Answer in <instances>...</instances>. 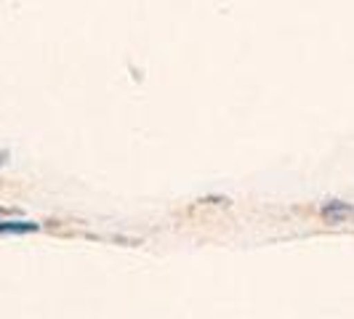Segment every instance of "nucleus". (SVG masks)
I'll list each match as a JSON object with an SVG mask.
<instances>
[{
	"instance_id": "obj_1",
	"label": "nucleus",
	"mask_w": 354,
	"mask_h": 319,
	"mask_svg": "<svg viewBox=\"0 0 354 319\" xmlns=\"http://www.w3.org/2000/svg\"><path fill=\"white\" fill-rule=\"evenodd\" d=\"M322 218L328 221V224H341V221H346L349 215L354 213V208L349 202H341V200H330V202H325L322 205Z\"/></svg>"
},
{
	"instance_id": "obj_2",
	"label": "nucleus",
	"mask_w": 354,
	"mask_h": 319,
	"mask_svg": "<svg viewBox=\"0 0 354 319\" xmlns=\"http://www.w3.org/2000/svg\"><path fill=\"white\" fill-rule=\"evenodd\" d=\"M40 226L32 221H6L0 224V234H27V231H37Z\"/></svg>"
},
{
	"instance_id": "obj_3",
	"label": "nucleus",
	"mask_w": 354,
	"mask_h": 319,
	"mask_svg": "<svg viewBox=\"0 0 354 319\" xmlns=\"http://www.w3.org/2000/svg\"><path fill=\"white\" fill-rule=\"evenodd\" d=\"M6 162H8V152H6V149H0V168H3Z\"/></svg>"
}]
</instances>
